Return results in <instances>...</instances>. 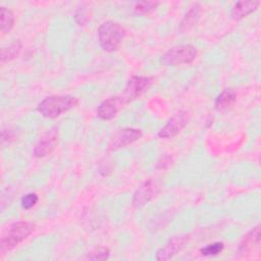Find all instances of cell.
<instances>
[{
    "instance_id": "6da1fadb",
    "label": "cell",
    "mask_w": 261,
    "mask_h": 261,
    "mask_svg": "<svg viewBox=\"0 0 261 261\" xmlns=\"http://www.w3.org/2000/svg\"><path fill=\"white\" fill-rule=\"evenodd\" d=\"M79 103L76 97L70 95H54L45 98L38 105V111L45 117L54 118L75 107Z\"/></svg>"
},
{
    "instance_id": "7a4b0ae2",
    "label": "cell",
    "mask_w": 261,
    "mask_h": 261,
    "mask_svg": "<svg viewBox=\"0 0 261 261\" xmlns=\"http://www.w3.org/2000/svg\"><path fill=\"white\" fill-rule=\"evenodd\" d=\"M125 30L115 21H105L98 29L99 43L103 50L107 52L116 51L125 37Z\"/></svg>"
},
{
    "instance_id": "3957f363",
    "label": "cell",
    "mask_w": 261,
    "mask_h": 261,
    "mask_svg": "<svg viewBox=\"0 0 261 261\" xmlns=\"http://www.w3.org/2000/svg\"><path fill=\"white\" fill-rule=\"evenodd\" d=\"M34 230V224L28 221H17L11 224L0 241V252L4 254L24 241Z\"/></svg>"
},
{
    "instance_id": "277c9868",
    "label": "cell",
    "mask_w": 261,
    "mask_h": 261,
    "mask_svg": "<svg viewBox=\"0 0 261 261\" xmlns=\"http://www.w3.org/2000/svg\"><path fill=\"white\" fill-rule=\"evenodd\" d=\"M198 55L197 49L192 45H180L169 49L163 56L162 62L165 65H180L191 63Z\"/></svg>"
},
{
    "instance_id": "5b68a950",
    "label": "cell",
    "mask_w": 261,
    "mask_h": 261,
    "mask_svg": "<svg viewBox=\"0 0 261 261\" xmlns=\"http://www.w3.org/2000/svg\"><path fill=\"white\" fill-rule=\"evenodd\" d=\"M153 79L150 76H133L128 80L122 98L127 103L142 96L151 86Z\"/></svg>"
},
{
    "instance_id": "8992f818",
    "label": "cell",
    "mask_w": 261,
    "mask_h": 261,
    "mask_svg": "<svg viewBox=\"0 0 261 261\" xmlns=\"http://www.w3.org/2000/svg\"><path fill=\"white\" fill-rule=\"evenodd\" d=\"M143 136L142 130L138 128H132V127H125L122 129H119L110 140L108 144L109 150H117L123 147H126L139 139H141Z\"/></svg>"
},
{
    "instance_id": "52a82bcc",
    "label": "cell",
    "mask_w": 261,
    "mask_h": 261,
    "mask_svg": "<svg viewBox=\"0 0 261 261\" xmlns=\"http://www.w3.org/2000/svg\"><path fill=\"white\" fill-rule=\"evenodd\" d=\"M188 121V113L185 111H180L168 120V122L159 130L158 136L163 139L173 138L186 127Z\"/></svg>"
},
{
    "instance_id": "ba28073f",
    "label": "cell",
    "mask_w": 261,
    "mask_h": 261,
    "mask_svg": "<svg viewBox=\"0 0 261 261\" xmlns=\"http://www.w3.org/2000/svg\"><path fill=\"white\" fill-rule=\"evenodd\" d=\"M159 192V187L156 181L149 179L142 184L134 194L133 204L136 208H141L150 202Z\"/></svg>"
},
{
    "instance_id": "9c48e42d",
    "label": "cell",
    "mask_w": 261,
    "mask_h": 261,
    "mask_svg": "<svg viewBox=\"0 0 261 261\" xmlns=\"http://www.w3.org/2000/svg\"><path fill=\"white\" fill-rule=\"evenodd\" d=\"M126 102L122 97H111L103 101L97 108V115L103 120H111Z\"/></svg>"
},
{
    "instance_id": "30bf717a",
    "label": "cell",
    "mask_w": 261,
    "mask_h": 261,
    "mask_svg": "<svg viewBox=\"0 0 261 261\" xmlns=\"http://www.w3.org/2000/svg\"><path fill=\"white\" fill-rule=\"evenodd\" d=\"M57 133L51 130L47 133L35 146L34 154L37 157H44L50 154L57 145Z\"/></svg>"
},
{
    "instance_id": "8fae6325",
    "label": "cell",
    "mask_w": 261,
    "mask_h": 261,
    "mask_svg": "<svg viewBox=\"0 0 261 261\" xmlns=\"http://www.w3.org/2000/svg\"><path fill=\"white\" fill-rule=\"evenodd\" d=\"M186 239L182 237H175L169 240L162 248L157 251V260H169L172 258L184 246Z\"/></svg>"
},
{
    "instance_id": "7c38bea8",
    "label": "cell",
    "mask_w": 261,
    "mask_h": 261,
    "mask_svg": "<svg viewBox=\"0 0 261 261\" xmlns=\"http://www.w3.org/2000/svg\"><path fill=\"white\" fill-rule=\"evenodd\" d=\"M258 1H240L234 4L231 10V17L233 19H241L252 13L257 9Z\"/></svg>"
},
{
    "instance_id": "4fadbf2b",
    "label": "cell",
    "mask_w": 261,
    "mask_h": 261,
    "mask_svg": "<svg viewBox=\"0 0 261 261\" xmlns=\"http://www.w3.org/2000/svg\"><path fill=\"white\" fill-rule=\"evenodd\" d=\"M200 15H201V6L199 4L193 5L180 22V25H179L180 32L184 33V32L190 31L198 22Z\"/></svg>"
},
{
    "instance_id": "5bb4252c",
    "label": "cell",
    "mask_w": 261,
    "mask_h": 261,
    "mask_svg": "<svg viewBox=\"0 0 261 261\" xmlns=\"http://www.w3.org/2000/svg\"><path fill=\"white\" fill-rule=\"evenodd\" d=\"M259 241H260V226L257 225L243 238L242 242L240 243L239 251L245 253L249 251L255 244H259Z\"/></svg>"
},
{
    "instance_id": "9a60e30c",
    "label": "cell",
    "mask_w": 261,
    "mask_h": 261,
    "mask_svg": "<svg viewBox=\"0 0 261 261\" xmlns=\"http://www.w3.org/2000/svg\"><path fill=\"white\" fill-rule=\"evenodd\" d=\"M236 101V93L231 89H226L221 92L215 100V109L222 111L230 107Z\"/></svg>"
},
{
    "instance_id": "2e32d148",
    "label": "cell",
    "mask_w": 261,
    "mask_h": 261,
    "mask_svg": "<svg viewBox=\"0 0 261 261\" xmlns=\"http://www.w3.org/2000/svg\"><path fill=\"white\" fill-rule=\"evenodd\" d=\"M0 18H1V33L3 35L6 33H9L14 23V15L12 11L6 7H1Z\"/></svg>"
},
{
    "instance_id": "e0dca14e",
    "label": "cell",
    "mask_w": 261,
    "mask_h": 261,
    "mask_svg": "<svg viewBox=\"0 0 261 261\" xmlns=\"http://www.w3.org/2000/svg\"><path fill=\"white\" fill-rule=\"evenodd\" d=\"M20 48H21V44L18 41L12 43L7 48H3L2 52H1V60H2V62L11 60L14 57H16L18 55L19 51H20Z\"/></svg>"
},
{
    "instance_id": "ac0fdd59",
    "label": "cell",
    "mask_w": 261,
    "mask_h": 261,
    "mask_svg": "<svg viewBox=\"0 0 261 261\" xmlns=\"http://www.w3.org/2000/svg\"><path fill=\"white\" fill-rule=\"evenodd\" d=\"M159 5V2L155 1H145V2H138L135 4V11L140 14H147L152 11H154L157 6Z\"/></svg>"
},
{
    "instance_id": "d6986e66",
    "label": "cell",
    "mask_w": 261,
    "mask_h": 261,
    "mask_svg": "<svg viewBox=\"0 0 261 261\" xmlns=\"http://www.w3.org/2000/svg\"><path fill=\"white\" fill-rule=\"evenodd\" d=\"M223 250V243L221 242H216L213 244H210L200 250V252L204 256H212V255H217Z\"/></svg>"
},
{
    "instance_id": "ffe728a7",
    "label": "cell",
    "mask_w": 261,
    "mask_h": 261,
    "mask_svg": "<svg viewBox=\"0 0 261 261\" xmlns=\"http://www.w3.org/2000/svg\"><path fill=\"white\" fill-rule=\"evenodd\" d=\"M109 249L105 247H101L98 249H95L94 251L90 252L87 256V259L90 260H105L109 257Z\"/></svg>"
},
{
    "instance_id": "44dd1931",
    "label": "cell",
    "mask_w": 261,
    "mask_h": 261,
    "mask_svg": "<svg viewBox=\"0 0 261 261\" xmlns=\"http://www.w3.org/2000/svg\"><path fill=\"white\" fill-rule=\"evenodd\" d=\"M39 198H38V195L35 194V193H29L27 195H24L22 198H21V201H20V204H21V207L23 209H31L33 208L37 202H38Z\"/></svg>"
}]
</instances>
